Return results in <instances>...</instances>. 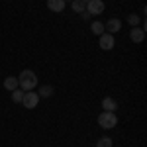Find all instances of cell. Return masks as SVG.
I'll return each mask as SVG.
<instances>
[{
	"instance_id": "2e32d148",
	"label": "cell",
	"mask_w": 147,
	"mask_h": 147,
	"mask_svg": "<svg viewBox=\"0 0 147 147\" xmlns=\"http://www.w3.org/2000/svg\"><path fill=\"white\" fill-rule=\"evenodd\" d=\"M127 22H129L131 28H137V26H139V16H137V14H129V16H127Z\"/></svg>"
},
{
	"instance_id": "7c38bea8",
	"label": "cell",
	"mask_w": 147,
	"mask_h": 147,
	"mask_svg": "<svg viewBox=\"0 0 147 147\" xmlns=\"http://www.w3.org/2000/svg\"><path fill=\"white\" fill-rule=\"evenodd\" d=\"M90 30H92V34H96V35H102L106 30H104V24L102 22H92L90 24Z\"/></svg>"
},
{
	"instance_id": "ba28073f",
	"label": "cell",
	"mask_w": 147,
	"mask_h": 147,
	"mask_svg": "<svg viewBox=\"0 0 147 147\" xmlns=\"http://www.w3.org/2000/svg\"><path fill=\"white\" fill-rule=\"evenodd\" d=\"M65 4H67L65 0H47V8L51 12H57V14L65 10Z\"/></svg>"
},
{
	"instance_id": "7a4b0ae2",
	"label": "cell",
	"mask_w": 147,
	"mask_h": 147,
	"mask_svg": "<svg viewBox=\"0 0 147 147\" xmlns=\"http://www.w3.org/2000/svg\"><path fill=\"white\" fill-rule=\"evenodd\" d=\"M116 124H118L116 112H102L98 116V125L104 127V129H112V127H116Z\"/></svg>"
},
{
	"instance_id": "9c48e42d",
	"label": "cell",
	"mask_w": 147,
	"mask_h": 147,
	"mask_svg": "<svg viewBox=\"0 0 147 147\" xmlns=\"http://www.w3.org/2000/svg\"><path fill=\"white\" fill-rule=\"evenodd\" d=\"M102 108H104V112H116L118 110V102L114 98H110V96H106L102 100Z\"/></svg>"
},
{
	"instance_id": "ac0fdd59",
	"label": "cell",
	"mask_w": 147,
	"mask_h": 147,
	"mask_svg": "<svg viewBox=\"0 0 147 147\" xmlns=\"http://www.w3.org/2000/svg\"><path fill=\"white\" fill-rule=\"evenodd\" d=\"M82 2H88V0H82Z\"/></svg>"
},
{
	"instance_id": "e0dca14e",
	"label": "cell",
	"mask_w": 147,
	"mask_h": 147,
	"mask_svg": "<svg viewBox=\"0 0 147 147\" xmlns=\"http://www.w3.org/2000/svg\"><path fill=\"white\" fill-rule=\"evenodd\" d=\"M65 2H73V0H65Z\"/></svg>"
},
{
	"instance_id": "5bb4252c",
	"label": "cell",
	"mask_w": 147,
	"mask_h": 147,
	"mask_svg": "<svg viewBox=\"0 0 147 147\" xmlns=\"http://www.w3.org/2000/svg\"><path fill=\"white\" fill-rule=\"evenodd\" d=\"M96 147H114V141L110 137H100V139L96 141Z\"/></svg>"
},
{
	"instance_id": "5b68a950",
	"label": "cell",
	"mask_w": 147,
	"mask_h": 147,
	"mask_svg": "<svg viewBox=\"0 0 147 147\" xmlns=\"http://www.w3.org/2000/svg\"><path fill=\"white\" fill-rule=\"evenodd\" d=\"M86 12L92 14V16H98L104 12V2L102 0H88L86 2Z\"/></svg>"
},
{
	"instance_id": "277c9868",
	"label": "cell",
	"mask_w": 147,
	"mask_h": 147,
	"mask_svg": "<svg viewBox=\"0 0 147 147\" xmlns=\"http://www.w3.org/2000/svg\"><path fill=\"white\" fill-rule=\"evenodd\" d=\"M98 37H100V39H98V45H100L102 51H110V49L114 47V43H116L112 34H106V32H104V34L98 35Z\"/></svg>"
},
{
	"instance_id": "52a82bcc",
	"label": "cell",
	"mask_w": 147,
	"mask_h": 147,
	"mask_svg": "<svg viewBox=\"0 0 147 147\" xmlns=\"http://www.w3.org/2000/svg\"><path fill=\"white\" fill-rule=\"evenodd\" d=\"M129 37H131L134 43H141V41L145 39V30H143V28H131Z\"/></svg>"
},
{
	"instance_id": "6da1fadb",
	"label": "cell",
	"mask_w": 147,
	"mask_h": 147,
	"mask_svg": "<svg viewBox=\"0 0 147 147\" xmlns=\"http://www.w3.org/2000/svg\"><path fill=\"white\" fill-rule=\"evenodd\" d=\"M18 86H20L24 92L34 90L35 86H37V75H35L34 71H30V69L22 71L20 77H18Z\"/></svg>"
},
{
	"instance_id": "9a60e30c",
	"label": "cell",
	"mask_w": 147,
	"mask_h": 147,
	"mask_svg": "<svg viewBox=\"0 0 147 147\" xmlns=\"http://www.w3.org/2000/svg\"><path fill=\"white\" fill-rule=\"evenodd\" d=\"M22 98H24V90L22 88H20V90H18V88L12 90V100L16 102V104H22Z\"/></svg>"
},
{
	"instance_id": "3957f363",
	"label": "cell",
	"mask_w": 147,
	"mask_h": 147,
	"mask_svg": "<svg viewBox=\"0 0 147 147\" xmlns=\"http://www.w3.org/2000/svg\"><path fill=\"white\" fill-rule=\"evenodd\" d=\"M39 104V94L34 90H28L24 92V98H22V106H26L28 110H34L35 106Z\"/></svg>"
},
{
	"instance_id": "8fae6325",
	"label": "cell",
	"mask_w": 147,
	"mask_h": 147,
	"mask_svg": "<svg viewBox=\"0 0 147 147\" xmlns=\"http://www.w3.org/2000/svg\"><path fill=\"white\" fill-rule=\"evenodd\" d=\"M4 88L6 90H16L18 88V79L16 77H8V79L4 80Z\"/></svg>"
},
{
	"instance_id": "30bf717a",
	"label": "cell",
	"mask_w": 147,
	"mask_h": 147,
	"mask_svg": "<svg viewBox=\"0 0 147 147\" xmlns=\"http://www.w3.org/2000/svg\"><path fill=\"white\" fill-rule=\"evenodd\" d=\"M37 94H39V98H49V96H53V86L51 84H43Z\"/></svg>"
},
{
	"instance_id": "8992f818",
	"label": "cell",
	"mask_w": 147,
	"mask_h": 147,
	"mask_svg": "<svg viewBox=\"0 0 147 147\" xmlns=\"http://www.w3.org/2000/svg\"><path fill=\"white\" fill-rule=\"evenodd\" d=\"M120 28H122V22H120L118 18H112V20H108V22H106V26H104L106 34H116V32H120Z\"/></svg>"
},
{
	"instance_id": "4fadbf2b",
	"label": "cell",
	"mask_w": 147,
	"mask_h": 147,
	"mask_svg": "<svg viewBox=\"0 0 147 147\" xmlns=\"http://www.w3.org/2000/svg\"><path fill=\"white\" fill-rule=\"evenodd\" d=\"M71 4H73V10L75 12H80L82 14V12L86 10V2H82V0H73Z\"/></svg>"
}]
</instances>
